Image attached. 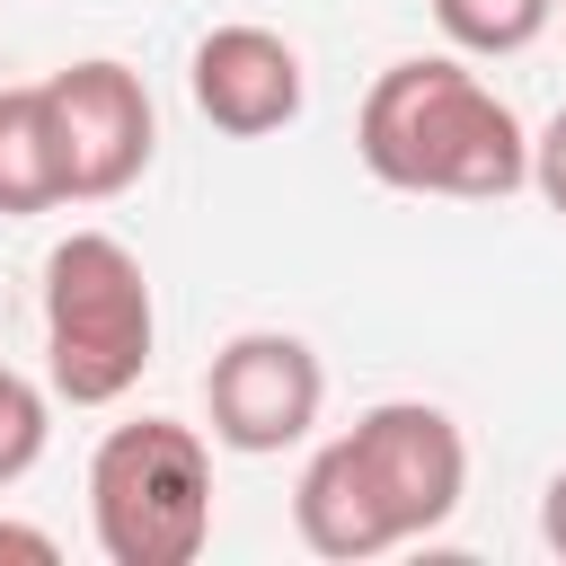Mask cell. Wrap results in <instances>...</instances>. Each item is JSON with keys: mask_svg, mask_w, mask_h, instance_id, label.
I'll return each mask as SVG.
<instances>
[{"mask_svg": "<svg viewBox=\"0 0 566 566\" xmlns=\"http://www.w3.org/2000/svg\"><path fill=\"white\" fill-rule=\"evenodd\" d=\"M88 539L106 566H195L212 539V442L177 416L106 424L88 451Z\"/></svg>", "mask_w": 566, "mask_h": 566, "instance_id": "obj_4", "label": "cell"}, {"mask_svg": "<svg viewBox=\"0 0 566 566\" xmlns=\"http://www.w3.org/2000/svg\"><path fill=\"white\" fill-rule=\"evenodd\" d=\"M53 442V389H35L27 371L0 363V486H18Z\"/></svg>", "mask_w": 566, "mask_h": 566, "instance_id": "obj_10", "label": "cell"}, {"mask_svg": "<svg viewBox=\"0 0 566 566\" xmlns=\"http://www.w3.org/2000/svg\"><path fill=\"white\" fill-rule=\"evenodd\" d=\"M469 495V433L433 398H380L336 442H318L292 478V531L327 566L389 557L433 539Z\"/></svg>", "mask_w": 566, "mask_h": 566, "instance_id": "obj_1", "label": "cell"}, {"mask_svg": "<svg viewBox=\"0 0 566 566\" xmlns=\"http://www.w3.org/2000/svg\"><path fill=\"white\" fill-rule=\"evenodd\" d=\"M0 557H35V566H44V557H62V548H53V531H35V522H9V513H0Z\"/></svg>", "mask_w": 566, "mask_h": 566, "instance_id": "obj_12", "label": "cell"}, {"mask_svg": "<svg viewBox=\"0 0 566 566\" xmlns=\"http://www.w3.org/2000/svg\"><path fill=\"white\" fill-rule=\"evenodd\" d=\"M354 150L398 195L504 203L531 186V124L469 71V53H407L363 88Z\"/></svg>", "mask_w": 566, "mask_h": 566, "instance_id": "obj_2", "label": "cell"}, {"mask_svg": "<svg viewBox=\"0 0 566 566\" xmlns=\"http://www.w3.org/2000/svg\"><path fill=\"white\" fill-rule=\"evenodd\" d=\"M539 539H548V557H566V469L539 486Z\"/></svg>", "mask_w": 566, "mask_h": 566, "instance_id": "obj_13", "label": "cell"}, {"mask_svg": "<svg viewBox=\"0 0 566 566\" xmlns=\"http://www.w3.org/2000/svg\"><path fill=\"white\" fill-rule=\"evenodd\" d=\"M442 44L469 53V62H504V53H531L557 18V0H424Z\"/></svg>", "mask_w": 566, "mask_h": 566, "instance_id": "obj_9", "label": "cell"}, {"mask_svg": "<svg viewBox=\"0 0 566 566\" xmlns=\"http://www.w3.org/2000/svg\"><path fill=\"white\" fill-rule=\"evenodd\" d=\"M327 407V363L310 354V336L292 327H239L212 371H203V416H212V442L239 451V460H274L292 442H310Z\"/></svg>", "mask_w": 566, "mask_h": 566, "instance_id": "obj_6", "label": "cell"}, {"mask_svg": "<svg viewBox=\"0 0 566 566\" xmlns=\"http://www.w3.org/2000/svg\"><path fill=\"white\" fill-rule=\"evenodd\" d=\"M62 203V159H53V115L44 80L0 88V221H35Z\"/></svg>", "mask_w": 566, "mask_h": 566, "instance_id": "obj_8", "label": "cell"}, {"mask_svg": "<svg viewBox=\"0 0 566 566\" xmlns=\"http://www.w3.org/2000/svg\"><path fill=\"white\" fill-rule=\"evenodd\" d=\"M557 9H566V0H557Z\"/></svg>", "mask_w": 566, "mask_h": 566, "instance_id": "obj_14", "label": "cell"}, {"mask_svg": "<svg viewBox=\"0 0 566 566\" xmlns=\"http://www.w3.org/2000/svg\"><path fill=\"white\" fill-rule=\"evenodd\" d=\"M531 195H539V203L566 221V106H557V115L531 133Z\"/></svg>", "mask_w": 566, "mask_h": 566, "instance_id": "obj_11", "label": "cell"}, {"mask_svg": "<svg viewBox=\"0 0 566 566\" xmlns=\"http://www.w3.org/2000/svg\"><path fill=\"white\" fill-rule=\"evenodd\" d=\"M159 301L115 230H71L44 256V389L62 407H115L150 371Z\"/></svg>", "mask_w": 566, "mask_h": 566, "instance_id": "obj_3", "label": "cell"}, {"mask_svg": "<svg viewBox=\"0 0 566 566\" xmlns=\"http://www.w3.org/2000/svg\"><path fill=\"white\" fill-rule=\"evenodd\" d=\"M186 97H195V115H203L212 133L265 142V133L301 124V106H310V62H301L292 35H274V27H256V18H230V27H212V35L195 44Z\"/></svg>", "mask_w": 566, "mask_h": 566, "instance_id": "obj_7", "label": "cell"}, {"mask_svg": "<svg viewBox=\"0 0 566 566\" xmlns=\"http://www.w3.org/2000/svg\"><path fill=\"white\" fill-rule=\"evenodd\" d=\"M44 115H53V159H62V203H115L124 186H142L159 150V106L133 62L115 53L62 62L44 80Z\"/></svg>", "mask_w": 566, "mask_h": 566, "instance_id": "obj_5", "label": "cell"}]
</instances>
